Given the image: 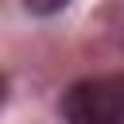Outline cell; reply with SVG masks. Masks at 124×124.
<instances>
[{
    "instance_id": "obj_1",
    "label": "cell",
    "mask_w": 124,
    "mask_h": 124,
    "mask_svg": "<svg viewBox=\"0 0 124 124\" xmlns=\"http://www.w3.org/2000/svg\"><path fill=\"white\" fill-rule=\"evenodd\" d=\"M66 124H124V74L89 78L62 97Z\"/></svg>"
},
{
    "instance_id": "obj_2",
    "label": "cell",
    "mask_w": 124,
    "mask_h": 124,
    "mask_svg": "<svg viewBox=\"0 0 124 124\" xmlns=\"http://www.w3.org/2000/svg\"><path fill=\"white\" fill-rule=\"evenodd\" d=\"M70 0H27V8L31 12H39V16H50V12H58V8H66Z\"/></svg>"
}]
</instances>
